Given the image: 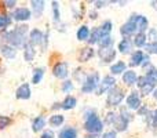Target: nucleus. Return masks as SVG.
Returning a JSON list of instances; mask_svg holds the SVG:
<instances>
[{
	"mask_svg": "<svg viewBox=\"0 0 157 138\" xmlns=\"http://www.w3.org/2000/svg\"><path fill=\"white\" fill-rule=\"evenodd\" d=\"M43 40H44V35H43V32H41V30L33 29L32 32H30L29 44H32V46H39V44H40Z\"/></svg>",
	"mask_w": 157,
	"mask_h": 138,
	"instance_id": "obj_13",
	"label": "nucleus"
},
{
	"mask_svg": "<svg viewBox=\"0 0 157 138\" xmlns=\"http://www.w3.org/2000/svg\"><path fill=\"white\" fill-rule=\"evenodd\" d=\"M145 43H146V35L145 33H136L135 39H134V44L136 47H142L145 46Z\"/></svg>",
	"mask_w": 157,
	"mask_h": 138,
	"instance_id": "obj_32",
	"label": "nucleus"
},
{
	"mask_svg": "<svg viewBox=\"0 0 157 138\" xmlns=\"http://www.w3.org/2000/svg\"><path fill=\"white\" fill-rule=\"evenodd\" d=\"M112 124L114 126V128H116V131H125L128 127V120L124 119L123 116H120V115H116V117H114L113 123Z\"/></svg>",
	"mask_w": 157,
	"mask_h": 138,
	"instance_id": "obj_12",
	"label": "nucleus"
},
{
	"mask_svg": "<svg viewBox=\"0 0 157 138\" xmlns=\"http://www.w3.org/2000/svg\"><path fill=\"white\" fill-rule=\"evenodd\" d=\"M52 73H54L55 77L58 79H65L66 76L69 75V66L66 62H58L57 65L52 69Z\"/></svg>",
	"mask_w": 157,
	"mask_h": 138,
	"instance_id": "obj_6",
	"label": "nucleus"
},
{
	"mask_svg": "<svg viewBox=\"0 0 157 138\" xmlns=\"http://www.w3.org/2000/svg\"><path fill=\"white\" fill-rule=\"evenodd\" d=\"M98 84H99V75H98L97 72H94V73L87 76L86 81H84L83 86H81V91L83 93H92L98 87Z\"/></svg>",
	"mask_w": 157,
	"mask_h": 138,
	"instance_id": "obj_3",
	"label": "nucleus"
},
{
	"mask_svg": "<svg viewBox=\"0 0 157 138\" xmlns=\"http://www.w3.org/2000/svg\"><path fill=\"white\" fill-rule=\"evenodd\" d=\"M146 80L149 81V83H152V84H156L157 83V69L156 68H150L149 70H147V73H146Z\"/></svg>",
	"mask_w": 157,
	"mask_h": 138,
	"instance_id": "obj_30",
	"label": "nucleus"
},
{
	"mask_svg": "<svg viewBox=\"0 0 157 138\" xmlns=\"http://www.w3.org/2000/svg\"><path fill=\"white\" fill-rule=\"evenodd\" d=\"M124 100V93L119 87H113L108 91V98H106V104L108 106H117L120 102Z\"/></svg>",
	"mask_w": 157,
	"mask_h": 138,
	"instance_id": "obj_1",
	"label": "nucleus"
},
{
	"mask_svg": "<svg viewBox=\"0 0 157 138\" xmlns=\"http://www.w3.org/2000/svg\"><path fill=\"white\" fill-rule=\"evenodd\" d=\"M110 72L113 73V75H120V73L125 72V64L123 62V61H119V62H116L114 65H112Z\"/></svg>",
	"mask_w": 157,
	"mask_h": 138,
	"instance_id": "obj_24",
	"label": "nucleus"
},
{
	"mask_svg": "<svg viewBox=\"0 0 157 138\" xmlns=\"http://www.w3.org/2000/svg\"><path fill=\"white\" fill-rule=\"evenodd\" d=\"M114 83H116V79H114L113 76H105L103 80H102V83H101L99 90H98V95L102 94L103 91H108L109 89H113Z\"/></svg>",
	"mask_w": 157,
	"mask_h": 138,
	"instance_id": "obj_9",
	"label": "nucleus"
},
{
	"mask_svg": "<svg viewBox=\"0 0 157 138\" xmlns=\"http://www.w3.org/2000/svg\"><path fill=\"white\" fill-rule=\"evenodd\" d=\"M99 32L102 36H109V33L112 32V22L110 21H105L102 24V26L99 28Z\"/></svg>",
	"mask_w": 157,
	"mask_h": 138,
	"instance_id": "obj_33",
	"label": "nucleus"
},
{
	"mask_svg": "<svg viewBox=\"0 0 157 138\" xmlns=\"http://www.w3.org/2000/svg\"><path fill=\"white\" fill-rule=\"evenodd\" d=\"M135 25H136V30H138V33H145V30H146L147 26H149V22H147L146 17L136 15Z\"/></svg>",
	"mask_w": 157,
	"mask_h": 138,
	"instance_id": "obj_14",
	"label": "nucleus"
},
{
	"mask_svg": "<svg viewBox=\"0 0 157 138\" xmlns=\"http://www.w3.org/2000/svg\"><path fill=\"white\" fill-rule=\"evenodd\" d=\"M44 76V68H36L35 73H33V77H32V83L33 84H39L41 81Z\"/></svg>",
	"mask_w": 157,
	"mask_h": 138,
	"instance_id": "obj_26",
	"label": "nucleus"
},
{
	"mask_svg": "<svg viewBox=\"0 0 157 138\" xmlns=\"http://www.w3.org/2000/svg\"><path fill=\"white\" fill-rule=\"evenodd\" d=\"M144 58H145V55H144V53L141 51V50H138V51H135L132 54V57H131V65L132 66H136V65H142V62H144Z\"/></svg>",
	"mask_w": 157,
	"mask_h": 138,
	"instance_id": "obj_17",
	"label": "nucleus"
},
{
	"mask_svg": "<svg viewBox=\"0 0 157 138\" xmlns=\"http://www.w3.org/2000/svg\"><path fill=\"white\" fill-rule=\"evenodd\" d=\"M44 124H46V120H44L43 116L36 117V119L33 120V123H32V130L35 131V133H39L40 130H43Z\"/></svg>",
	"mask_w": 157,
	"mask_h": 138,
	"instance_id": "obj_19",
	"label": "nucleus"
},
{
	"mask_svg": "<svg viewBox=\"0 0 157 138\" xmlns=\"http://www.w3.org/2000/svg\"><path fill=\"white\" fill-rule=\"evenodd\" d=\"M11 124V119L8 116H3V115H0V130L2 128H6L7 126Z\"/></svg>",
	"mask_w": 157,
	"mask_h": 138,
	"instance_id": "obj_34",
	"label": "nucleus"
},
{
	"mask_svg": "<svg viewBox=\"0 0 157 138\" xmlns=\"http://www.w3.org/2000/svg\"><path fill=\"white\" fill-rule=\"evenodd\" d=\"M90 36V30H88V26H86V25H83V26L78 28L77 30V39L78 40H87Z\"/></svg>",
	"mask_w": 157,
	"mask_h": 138,
	"instance_id": "obj_25",
	"label": "nucleus"
},
{
	"mask_svg": "<svg viewBox=\"0 0 157 138\" xmlns=\"http://www.w3.org/2000/svg\"><path fill=\"white\" fill-rule=\"evenodd\" d=\"M114 117H116V113H113V112L108 113V116H106V120H105V124H110V123H113Z\"/></svg>",
	"mask_w": 157,
	"mask_h": 138,
	"instance_id": "obj_41",
	"label": "nucleus"
},
{
	"mask_svg": "<svg viewBox=\"0 0 157 138\" xmlns=\"http://www.w3.org/2000/svg\"><path fill=\"white\" fill-rule=\"evenodd\" d=\"M40 138H54V133L50 131V130H47V131H44V133L41 134Z\"/></svg>",
	"mask_w": 157,
	"mask_h": 138,
	"instance_id": "obj_43",
	"label": "nucleus"
},
{
	"mask_svg": "<svg viewBox=\"0 0 157 138\" xmlns=\"http://www.w3.org/2000/svg\"><path fill=\"white\" fill-rule=\"evenodd\" d=\"M52 13H54V19L58 21L59 19V11H58V3L52 2Z\"/></svg>",
	"mask_w": 157,
	"mask_h": 138,
	"instance_id": "obj_38",
	"label": "nucleus"
},
{
	"mask_svg": "<svg viewBox=\"0 0 157 138\" xmlns=\"http://www.w3.org/2000/svg\"><path fill=\"white\" fill-rule=\"evenodd\" d=\"M72 89H73V84H72V81H71V80H66L65 83L62 84V91H63V93L71 91Z\"/></svg>",
	"mask_w": 157,
	"mask_h": 138,
	"instance_id": "obj_39",
	"label": "nucleus"
},
{
	"mask_svg": "<svg viewBox=\"0 0 157 138\" xmlns=\"http://www.w3.org/2000/svg\"><path fill=\"white\" fill-rule=\"evenodd\" d=\"M84 138H98V137H97V134H88V136H86Z\"/></svg>",
	"mask_w": 157,
	"mask_h": 138,
	"instance_id": "obj_50",
	"label": "nucleus"
},
{
	"mask_svg": "<svg viewBox=\"0 0 157 138\" xmlns=\"http://www.w3.org/2000/svg\"><path fill=\"white\" fill-rule=\"evenodd\" d=\"M10 22H11V18L8 15H0V29L10 25Z\"/></svg>",
	"mask_w": 157,
	"mask_h": 138,
	"instance_id": "obj_36",
	"label": "nucleus"
},
{
	"mask_svg": "<svg viewBox=\"0 0 157 138\" xmlns=\"http://www.w3.org/2000/svg\"><path fill=\"white\" fill-rule=\"evenodd\" d=\"M102 127H103V123L99 120V117L95 115V116L90 117V119L86 120V123H84V128H86L88 133L91 134H98L102 131Z\"/></svg>",
	"mask_w": 157,
	"mask_h": 138,
	"instance_id": "obj_2",
	"label": "nucleus"
},
{
	"mask_svg": "<svg viewBox=\"0 0 157 138\" xmlns=\"http://www.w3.org/2000/svg\"><path fill=\"white\" fill-rule=\"evenodd\" d=\"M90 18L95 19V18H97V13H95V11H91V13H90Z\"/></svg>",
	"mask_w": 157,
	"mask_h": 138,
	"instance_id": "obj_48",
	"label": "nucleus"
},
{
	"mask_svg": "<svg viewBox=\"0 0 157 138\" xmlns=\"http://www.w3.org/2000/svg\"><path fill=\"white\" fill-rule=\"evenodd\" d=\"M101 37H102V35H101V32H99V28H95V29L91 32V35H90L88 43H90V44H95V43H98Z\"/></svg>",
	"mask_w": 157,
	"mask_h": 138,
	"instance_id": "obj_28",
	"label": "nucleus"
},
{
	"mask_svg": "<svg viewBox=\"0 0 157 138\" xmlns=\"http://www.w3.org/2000/svg\"><path fill=\"white\" fill-rule=\"evenodd\" d=\"M15 97L17 100H29L30 98V87L28 83H24L17 89L15 91Z\"/></svg>",
	"mask_w": 157,
	"mask_h": 138,
	"instance_id": "obj_8",
	"label": "nucleus"
},
{
	"mask_svg": "<svg viewBox=\"0 0 157 138\" xmlns=\"http://www.w3.org/2000/svg\"><path fill=\"white\" fill-rule=\"evenodd\" d=\"M97 115V112L94 111V109H90V111H87L86 113H84V119H90V117H92V116H95Z\"/></svg>",
	"mask_w": 157,
	"mask_h": 138,
	"instance_id": "obj_42",
	"label": "nucleus"
},
{
	"mask_svg": "<svg viewBox=\"0 0 157 138\" xmlns=\"http://www.w3.org/2000/svg\"><path fill=\"white\" fill-rule=\"evenodd\" d=\"M92 57H94V50L91 47H84V49H81L80 54H78V61L80 62H87Z\"/></svg>",
	"mask_w": 157,
	"mask_h": 138,
	"instance_id": "obj_15",
	"label": "nucleus"
},
{
	"mask_svg": "<svg viewBox=\"0 0 157 138\" xmlns=\"http://www.w3.org/2000/svg\"><path fill=\"white\" fill-rule=\"evenodd\" d=\"M136 79H138V76H136V73L134 72V70H127V72H124V75H123V81H124L127 86L135 84Z\"/></svg>",
	"mask_w": 157,
	"mask_h": 138,
	"instance_id": "obj_16",
	"label": "nucleus"
},
{
	"mask_svg": "<svg viewBox=\"0 0 157 138\" xmlns=\"http://www.w3.org/2000/svg\"><path fill=\"white\" fill-rule=\"evenodd\" d=\"M135 21H136V15H135V14H132V15H131V18L128 19V22H125V24L120 28V33H121L125 39H128L136 30Z\"/></svg>",
	"mask_w": 157,
	"mask_h": 138,
	"instance_id": "obj_4",
	"label": "nucleus"
},
{
	"mask_svg": "<svg viewBox=\"0 0 157 138\" xmlns=\"http://www.w3.org/2000/svg\"><path fill=\"white\" fill-rule=\"evenodd\" d=\"M152 126L153 127H157V109L152 113Z\"/></svg>",
	"mask_w": 157,
	"mask_h": 138,
	"instance_id": "obj_44",
	"label": "nucleus"
},
{
	"mask_svg": "<svg viewBox=\"0 0 157 138\" xmlns=\"http://www.w3.org/2000/svg\"><path fill=\"white\" fill-rule=\"evenodd\" d=\"M127 106L130 109H139L141 108V98L138 93H131L127 97Z\"/></svg>",
	"mask_w": 157,
	"mask_h": 138,
	"instance_id": "obj_11",
	"label": "nucleus"
},
{
	"mask_svg": "<svg viewBox=\"0 0 157 138\" xmlns=\"http://www.w3.org/2000/svg\"><path fill=\"white\" fill-rule=\"evenodd\" d=\"M102 138H116V131H108L103 134Z\"/></svg>",
	"mask_w": 157,
	"mask_h": 138,
	"instance_id": "obj_45",
	"label": "nucleus"
},
{
	"mask_svg": "<svg viewBox=\"0 0 157 138\" xmlns=\"http://www.w3.org/2000/svg\"><path fill=\"white\" fill-rule=\"evenodd\" d=\"M153 95H155V100H157V89L155 90V93H153Z\"/></svg>",
	"mask_w": 157,
	"mask_h": 138,
	"instance_id": "obj_51",
	"label": "nucleus"
},
{
	"mask_svg": "<svg viewBox=\"0 0 157 138\" xmlns=\"http://www.w3.org/2000/svg\"><path fill=\"white\" fill-rule=\"evenodd\" d=\"M112 43H113V39L110 36H102L99 39V41H98L101 49H109V47H112Z\"/></svg>",
	"mask_w": 157,
	"mask_h": 138,
	"instance_id": "obj_29",
	"label": "nucleus"
},
{
	"mask_svg": "<svg viewBox=\"0 0 157 138\" xmlns=\"http://www.w3.org/2000/svg\"><path fill=\"white\" fill-rule=\"evenodd\" d=\"M153 89H155V84H152V83H146L144 87L141 89V94L142 95H147L149 93H152L153 91Z\"/></svg>",
	"mask_w": 157,
	"mask_h": 138,
	"instance_id": "obj_35",
	"label": "nucleus"
},
{
	"mask_svg": "<svg viewBox=\"0 0 157 138\" xmlns=\"http://www.w3.org/2000/svg\"><path fill=\"white\" fill-rule=\"evenodd\" d=\"M30 4H32V7H33V10H35V14L36 15H40L41 13H43V10H44V2H39V0H32L30 2Z\"/></svg>",
	"mask_w": 157,
	"mask_h": 138,
	"instance_id": "obj_27",
	"label": "nucleus"
},
{
	"mask_svg": "<svg viewBox=\"0 0 157 138\" xmlns=\"http://www.w3.org/2000/svg\"><path fill=\"white\" fill-rule=\"evenodd\" d=\"M76 104H77L76 98L72 97V95H68V97L63 100V102H62V105L61 106H62L65 111H69V109H73L75 106H76Z\"/></svg>",
	"mask_w": 157,
	"mask_h": 138,
	"instance_id": "obj_18",
	"label": "nucleus"
},
{
	"mask_svg": "<svg viewBox=\"0 0 157 138\" xmlns=\"http://www.w3.org/2000/svg\"><path fill=\"white\" fill-rule=\"evenodd\" d=\"M30 10H28L26 7H19L14 11V19L15 21H28L30 18Z\"/></svg>",
	"mask_w": 157,
	"mask_h": 138,
	"instance_id": "obj_10",
	"label": "nucleus"
},
{
	"mask_svg": "<svg viewBox=\"0 0 157 138\" xmlns=\"http://www.w3.org/2000/svg\"><path fill=\"white\" fill-rule=\"evenodd\" d=\"M15 4H17V2H14V0H6L4 2V6L8 7V8H13Z\"/></svg>",
	"mask_w": 157,
	"mask_h": 138,
	"instance_id": "obj_46",
	"label": "nucleus"
},
{
	"mask_svg": "<svg viewBox=\"0 0 157 138\" xmlns=\"http://www.w3.org/2000/svg\"><path fill=\"white\" fill-rule=\"evenodd\" d=\"M2 54H3V57H6V58H14L17 55V50L14 49L13 46H2Z\"/></svg>",
	"mask_w": 157,
	"mask_h": 138,
	"instance_id": "obj_21",
	"label": "nucleus"
},
{
	"mask_svg": "<svg viewBox=\"0 0 157 138\" xmlns=\"http://www.w3.org/2000/svg\"><path fill=\"white\" fill-rule=\"evenodd\" d=\"M146 111H147V109L145 108V106H144V108H141V109H139V115H144V113H146Z\"/></svg>",
	"mask_w": 157,
	"mask_h": 138,
	"instance_id": "obj_49",
	"label": "nucleus"
},
{
	"mask_svg": "<svg viewBox=\"0 0 157 138\" xmlns=\"http://www.w3.org/2000/svg\"><path fill=\"white\" fill-rule=\"evenodd\" d=\"M59 138H77V131L72 127H65L61 130Z\"/></svg>",
	"mask_w": 157,
	"mask_h": 138,
	"instance_id": "obj_20",
	"label": "nucleus"
},
{
	"mask_svg": "<svg viewBox=\"0 0 157 138\" xmlns=\"http://www.w3.org/2000/svg\"><path fill=\"white\" fill-rule=\"evenodd\" d=\"M146 83H149V81L146 80V77H145V76H141V77L136 79V84H138L139 89H142V87H144Z\"/></svg>",
	"mask_w": 157,
	"mask_h": 138,
	"instance_id": "obj_40",
	"label": "nucleus"
},
{
	"mask_svg": "<svg viewBox=\"0 0 157 138\" xmlns=\"http://www.w3.org/2000/svg\"><path fill=\"white\" fill-rule=\"evenodd\" d=\"M6 39H7V41L10 43V46H13L14 49H15V47H19V46L24 44L25 36L21 35L19 32H17V30L14 29V30H11V32L6 33Z\"/></svg>",
	"mask_w": 157,
	"mask_h": 138,
	"instance_id": "obj_5",
	"label": "nucleus"
},
{
	"mask_svg": "<svg viewBox=\"0 0 157 138\" xmlns=\"http://www.w3.org/2000/svg\"><path fill=\"white\" fill-rule=\"evenodd\" d=\"M94 4H95V7L101 8V7H103V6H106V2H99V0H97V2H94Z\"/></svg>",
	"mask_w": 157,
	"mask_h": 138,
	"instance_id": "obj_47",
	"label": "nucleus"
},
{
	"mask_svg": "<svg viewBox=\"0 0 157 138\" xmlns=\"http://www.w3.org/2000/svg\"><path fill=\"white\" fill-rule=\"evenodd\" d=\"M98 55H99V58L103 62H112L116 58V50L112 49V47H109V49H99Z\"/></svg>",
	"mask_w": 157,
	"mask_h": 138,
	"instance_id": "obj_7",
	"label": "nucleus"
},
{
	"mask_svg": "<svg viewBox=\"0 0 157 138\" xmlns=\"http://www.w3.org/2000/svg\"><path fill=\"white\" fill-rule=\"evenodd\" d=\"M146 51L149 54H157V41H153V43H149L146 46Z\"/></svg>",
	"mask_w": 157,
	"mask_h": 138,
	"instance_id": "obj_37",
	"label": "nucleus"
},
{
	"mask_svg": "<svg viewBox=\"0 0 157 138\" xmlns=\"http://www.w3.org/2000/svg\"><path fill=\"white\" fill-rule=\"evenodd\" d=\"M131 47H132V43H131L130 39H123L119 43V50L123 54H127V53L131 51Z\"/></svg>",
	"mask_w": 157,
	"mask_h": 138,
	"instance_id": "obj_22",
	"label": "nucleus"
},
{
	"mask_svg": "<svg viewBox=\"0 0 157 138\" xmlns=\"http://www.w3.org/2000/svg\"><path fill=\"white\" fill-rule=\"evenodd\" d=\"M24 57L26 62H32L33 58H35V50H33L32 44H26L25 46V53H24Z\"/></svg>",
	"mask_w": 157,
	"mask_h": 138,
	"instance_id": "obj_23",
	"label": "nucleus"
},
{
	"mask_svg": "<svg viewBox=\"0 0 157 138\" xmlns=\"http://www.w3.org/2000/svg\"><path fill=\"white\" fill-rule=\"evenodd\" d=\"M63 120H65V117L62 116V115H52L51 117H50V120H48V123L51 126H61L63 123Z\"/></svg>",
	"mask_w": 157,
	"mask_h": 138,
	"instance_id": "obj_31",
	"label": "nucleus"
}]
</instances>
